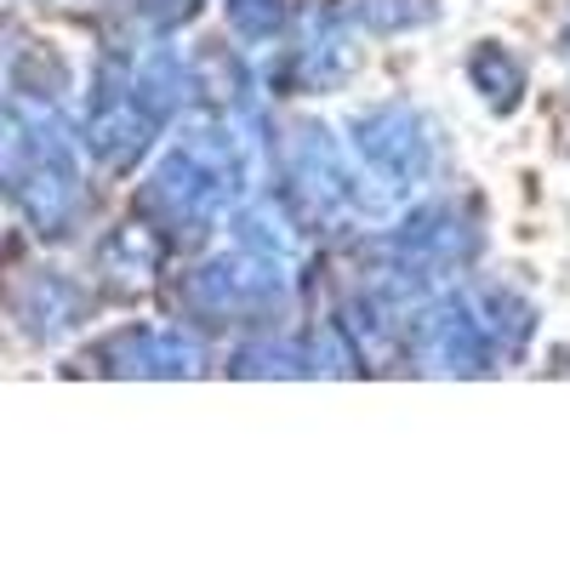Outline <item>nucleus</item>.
Returning <instances> with one entry per match:
<instances>
[{
  "label": "nucleus",
  "mask_w": 570,
  "mask_h": 570,
  "mask_svg": "<svg viewBox=\"0 0 570 570\" xmlns=\"http://www.w3.org/2000/svg\"><path fill=\"white\" fill-rule=\"evenodd\" d=\"M166 246L171 240L155 223H120L98 246V274L115 285V292H142V285H155V274L166 263Z\"/></svg>",
  "instance_id": "nucleus-9"
},
{
  "label": "nucleus",
  "mask_w": 570,
  "mask_h": 570,
  "mask_svg": "<svg viewBox=\"0 0 570 570\" xmlns=\"http://www.w3.org/2000/svg\"><path fill=\"white\" fill-rule=\"evenodd\" d=\"M18 155H23V120L0 104V183L12 177V166H18Z\"/></svg>",
  "instance_id": "nucleus-19"
},
{
  "label": "nucleus",
  "mask_w": 570,
  "mask_h": 570,
  "mask_svg": "<svg viewBox=\"0 0 570 570\" xmlns=\"http://www.w3.org/2000/svg\"><path fill=\"white\" fill-rule=\"evenodd\" d=\"M228 200H234V183L188 149H171L155 166V177L142 183V217L166 240H200V234H212Z\"/></svg>",
  "instance_id": "nucleus-1"
},
{
  "label": "nucleus",
  "mask_w": 570,
  "mask_h": 570,
  "mask_svg": "<svg viewBox=\"0 0 570 570\" xmlns=\"http://www.w3.org/2000/svg\"><path fill=\"white\" fill-rule=\"evenodd\" d=\"M354 69H360V46L348 35V12L314 7L303 12V40L274 69V86L279 91H337Z\"/></svg>",
  "instance_id": "nucleus-5"
},
{
  "label": "nucleus",
  "mask_w": 570,
  "mask_h": 570,
  "mask_svg": "<svg viewBox=\"0 0 570 570\" xmlns=\"http://www.w3.org/2000/svg\"><path fill=\"white\" fill-rule=\"evenodd\" d=\"M411 348L428 354L434 371H451V376H485V371H497V354H502L491 343L480 308H473L468 297H434L428 303Z\"/></svg>",
  "instance_id": "nucleus-7"
},
{
  "label": "nucleus",
  "mask_w": 570,
  "mask_h": 570,
  "mask_svg": "<svg viewBox=\"0 0 570 570\" xmlns=\"http://www.w3.org/2000/svg\"><path fill=\"white\" fill-rule=\"evenodd\" d=\"M188 308H195L206 325H228L240 314H263L285 297V263H268L246 246H234L228 257H212L188 274L183 285Z\"/></svg>",
  "instance_id": "nucleus-3"
},
{
  "label": "nucleus",
  "mask_w": 570,
  "mask_h": 570,
  "mask_svg": "<svg viewBox=\"0 0 570 570\" xmlns=\"http://www.w3.org/2000/svg\"><path fill=\"white\" fill-rule=\"evenodd\" d=\"M91 360L109 376H195L206 348L177 325H126L109 343H98Z\"/></svg>",
  "instance_id": "nucleus-8"
},
{
  "label": "nucleus",
  "mask_w": 570,
  "mask_h": 570,
  "mask_svg": "<svg viewBox=\"0 0 570 570\" xmlns=\"http://www.w3.org/2000/svg\"><path fill=\"white\" fill-rule=\"evenodd\" d=\"M234 246H246V252H257L268 263L292 268V257H297V223L285 217V206L274 195H263L246 212H234Z\"/></svg>",
  "instance_id": "nucleus-12"
},
{
  "label": "nucleus",
  "mask_w": 570,
  "mask_h": 570,
  "mask_svg": "<svg viewBox=\"0 0 570 570\" xmlns=\"http://www.w3.org/2000/svg\"><path fill=\"white\" fill-rule=\"evenodd\" d=\"M160 120L137 104L131 91V69L126 63H104L98 86H91V109H86V149L104 171H131L149 155Z\"/></svg>",
  "instance_id": "nucleus-4"
},
{
  "label": "nucleus",
  "mask_w": 570,
  "mask_h": 570,
  "mask_svg": "<svg viewBox=\"0 0 570 570\" xmlns=\"http://www.w3.org/2000/svg\"><path fill=\"white\" fill-rule=\"evenodd\" d=\"M473 308H480V320H485V331H491V343H497L502 354H525L531 331H537V314H531L525 297H513L508 285H491V292L473 303Z\"/></svg>",
  "instance_id": "nucleus-14"
},
{
  "label": "nucleus",
  "mask_w": 570,
  "mask_h": 570,
  "mask_svg": "<svg viewBox=\"0 0 570 570\" xmlns=\"http://www.w3.org/2000/svg\"><path fill=\"white\" fill-rule=\"evenodd\" d=\"M228 23L240 40H274L285 29V0H228Z\"/></svg>",
  "instance_id": "nucleus-17"
},
{
  "label": "nucleus",
  "mask_w": 570,
  "mask_h": 570,
  "mask_svg": "<svg viewBox=\"0 0 570 570\" xmlns=\"http://www.w3.org/2000/svg\"><path fill=\"white\" fill-rule=\"evenodd\" d=\"M137 12H142V23H149V29L171 35V29H183L188 18L200 12V0H137Z\"/></svg>",
  "instance_id": "nucleus-18"
},
{
  "label": "nucleus",
  "mask_w": 570,
  "mask_h": 570,
  "mask_svg": "<svg viewBox=\"0 0 570 570\" xmlns=\"http://www.w3.org/2000/svg\"><path fill=\"white\" fill-rule=\"evenodd\" d=\"M428 18H434L428 0H348V23H360L365 35H405Z\"/></svg>",
  "instance_id": "nucleus-16"
},
{
  "label": "nucleus",
  "mask_w": 570,
  "mask_h": 570,
  "mask_svg": "<svg viewBox=\"0 0 570 570\" xmlns=\"http://www.w3.org/2000/svg\"><path fill=\"white\" fill-rule=\"evenodd\" d=\"M228 371L234 376H308V343H279V337L240 343Z\"/></svg>",
  "instance_id": "nucleus-15"
},
{
  "label": "nucleus",
  "mask_w": 570,
  "mask_h": 570,
  "mask_svg": "<svg viewBox=\"0 0 570 570\" xmlns=\"http://www.w3.org/2000/svg\"><path fill=\"white\" fill-rule=\"evenodd\" d=\"M80 314H86V292L75 279H63V274H35L18 292V320H23V331L35 343L69 337V331L80 325Z\"/></svg>",
  "instance_id": "nucleus-10"
},
{
  "label": "nucleus",
  "mask_w": 570,
  "mask_h": 570,
  "mask_svg": "<svg viewBox=\"0 0 570 570\" xmlns=\"http://www.w3.org/2000/svg\"><path fill=\"white\" fill-rule=\"evenodd\" d=\"M468 80L485 98V109H497V115H513L519 98H525V69H519V58L508 52L502 40H480V46H473V52H468Z\"/></svg>",
  "instance_id": "nucleus-13"
},
{
  "label": "nucleus",
  "mask_w": 570,
  "mask_h": 570,
  "mask_svg": "<svg viewBox=\"0 0 570 570\" xmlns=\"http://www.w3.org/2000/svg\"><path fill=\"white\" fill-rule=\"evenodd\" d=\"M348 142L360 166L389 188V195H405V188L434 177V137H428V120L411 104H376L360 109L348 120Z\"/></svg>",
  "instance_id": "nucleus-2"
},
{
  "label": "nucleus",
  "mask_w": 570,
  "mask_h": 570,
  "mask_svg": "<svg viewBox=\"0 0 570 570\" xmlns=\"http://www.w3.org/2000/svg\"><path fill=\"white\" fill-rule=\"evenodd\" d=\"M473 246H480V234H473V223H468V212L456 200H422L389 234L394 263L422 268V274H434V279L451 274V268H462L473 257Z\"/></svg>",
  "instance_id": "nucleus-6"
},
{
  "label": "nucleus",
  "mask_w": 570,
  "mask_h": 570,
  "mask_svg": "<svg viewBox=\"0 0 570 570\" xmlns=\"http://www.w3.org/2000/svg\"><path fill=\"white\" fill-rule=\"evenodd\" d=\"M559 52H564V63H570V18H564V29H559Z\"/></svg>",
  "instance_id": "nucleus-20"
},
{
  "label": "nucleus",
  "mask_w": 570,
  "mask_h": 570,
  "mask_svg": "<svg viewBox=\"0 0 570 570\" xmlns=\"http://www.w3.org/2000/svg\"><path fill=\"white\" fill-rule=\"evenodd\" d=\"M131 91H137V104L166 126L188 104V91H195V69H188L171 46H149V58L131 63Z\"/></svg>",
  "instance_id": "nucleus-11"
}]
</instances>
